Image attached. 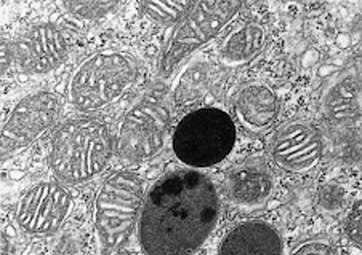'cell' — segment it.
Segmentation results:
<instances>
[{"mask_svg": "<svg viewBox=\"0 0 362 255\" xmlns=\"http://www.w3.org/2000/svg\"><path fill=\"white\" fill-rule=\"evenodd\" d=\"M226 192L229 199L238 206L257 208L271 197L273 175L263 161H245L228 173Z\"/></svg>", "mask_w": 362, "mask_h": 255, "instance_id": "obj_14", "label": "cell"}, {"mask_svg": "<svg viewBox=\"0 0 362 255\" xmlns=\"http://www.w3.org/2000/svg\"><path fill=\"white\" fill-rule=\"evenodd\" d=\"M263 45L264 30L260 24H244L229 32L228 37L223 40L220 46V59L228 66L245 64L260 53Z\"/></svg>", "mask_w": 362, "mask_h": 255, "instance_id": "obj_16", "label": "cell"}, {"mask_svg": "<svg viewBox=\"0 0 362 255\" xmlns=\"http://www.w3.org/2000/svg\"><path fill=\"white\" fill-rule=\"evenodd\" d=\"M13 59H15L13 45H10L8 42H4L2 44V74H7V70Z\"/></svg>", "mask_w": 362, "mask_h": 255, "instance_id": "obj_23", "label": "cell"}, {"mask_svg": "<svg viewBox=\"0 0 362 255\" xmlns=\"http://www.w3.org/2000/svg\"><path fill=\"white\" fill-rule=\"evenodd\" d=\"M209 66H205V63L189 66L180 77L178 87L175 88V101L178 104H191L199 96H202L209 83Z\"/></svg>", "mask_w": 362, "mask_h": 255, "instance_id": "obj_18", "label": "cell"}, {"mask_svg": "<svg viewBox=\"0 0 362 255\" xmlns=\"http://www.w3.org/2000/svg\"><path fill=\"white\" fill-rule=\"evenodd\" d=\"M112 255H125V254H112Z\"/></svg>", "mask_w": 362, "mask_h": 255, "instance_id": "obj_25", "label": "cell"}, {"mask_svg": "<svg viewBox=\"0 0 362 255\" xmlns=\"http://www.w3.org/2000/svg\"><path fill=\"white\" fill-rule=\"evenodd\" d=\"M59 7H62L66 13H69L74 18H81V20H98V18H105L111 15L114 10L119 8L117 2H111V0H101V2H96V0H86V2H59Z\"/></svg>", "mask_w": 362, "mask_h": 255, "instance_id": "obj_19", "label": "cell"}, {"mask_svg": "<svg viewBox=\"0 0 362 255\" xmlns=\"http://www.w3.org/2000/svg\"><path fill=\"white\" fill-rule=\"evenodd\" d=\"M192 7H194V2H188V0H177V2L149 0V2L141 4V11L151 23L172 26V24H180L183 21V18L189 13Z\"/></svg>", "mask_w": 362, "mask_h": 255, "instance_id": "obj_17", "label": "cell"}, {"mask_svg": "<svg viewBox=\"0 0 362 255\" xmlns=\"http://www.w3.org/2000/svg\"><path fill=\"white\" fill-rule=\"evenodd\" d=\"M71 211L72 198L64 187L40 182L23 193L16 206V217L28 233L50 235L63 227Z\"/></svg>", "mask_w": 362, "mask_h": 255, "instance_id": "obj_9", "label": "cell"}, {"mask_svg": "<svg viewBox=\"0 0 362 255\" xmlns=\"http://www.w3.org/2000/svg\"><path fill=\"white\" fill-rule=\"evenodd\" d=\"M143 184L134 173H117L101 185L95 201V227L103 251L129 244L140 220Z\"/></svg>", "mask_w": 362, "mask_h": 255, "instance_id": "obj_5", "label": "cell"}, {"mask_svg": "<svg viewBox=\"0 0 362 255\" xmlns=\"http://www.w3.org/2000/svg\"><path fill=\"white\" fill-rule=\"evenodd\" d=\"M234 112L240 125L249 131H264L274 123L277 115L274 91L264 83H249L239 91L234 99Z\"/></svg>", "mask_w": 362, "mask_h": 255, "instance_id": "obj_15", "label": "cell"}, {"mask_svg": "<svg viewBox=\"0 0 362 255\" xmlns=\"http://www.w3.org/2000/svg\"><path fill=\"white\" fill-rule=\"evenodd\" d=\"M345 190L335 182L325 184L319 192V206L324 212H330V214L341 211L345 206Z\"/></svg>", "mask_w": 362, "mask_h": 255, "instance_id": "obj_20", "label": "cell"}, {"mask_svg": "<svg viewBox=\"0 0 362 255\" xmlns=\"http://www.w3.org/2000/svg\"><path fill=\"white\" fill-rule=\"evenodd\" d=\"M324 144L317 128L305 120H293L276 131L271 145L277 166L291 173H306L321 161Z\"/></svg>", "mask_w": 362, "mask_h": 255, "instance_id": "obj_10", "label": "cell"}, {"mask_svg": "<svg viewBox=\"0 0 362 255\" xmlns=\"http://www.w3.org/2000/svg\"><path fill=\"white\" fill-rule=\"evenodd\" d=\"M170 128V108L158 94H149L120 121L117 147L127 160L144 161L164 149Z\"/></svg>", "mask_w": 362, "mask_h": 255, "instance_id": "obj_7", "label": "cell"}, {"mask_svg": "<svg viewBox=\"0 0 362 255\" xmlns=\"http://www.w3.org/2000/svg\"><path fill=\"white\" fill-rule=\"evenodd\" d=\"M221 201L214 180L197 169H177L149 188L138 220L144 255H191L218 222Z\"/></svg>", "mask_w": 362, "mask_h": 255, "instance_id": "obj_1", "label": "cell"}, {"mask_svg": "<svg viewBox=\"0 0 362 255\" xmlns=\"http://www.w3.org/2000/svg\"><path fill=\"white\" fill-rule=\"evenodd\" d=\"M2 255H8V240L5 235H2Z\"/></svg>", "mask_w": 362, "mask_h": 255, "instance_id": "obj_24", "label": "cell"}, {"mask_svg": "<svg viewBox=\"0 0 362 255\" xmlns=\"http://www.w3.org/2000/svg\"><path fill=\"white\" fill-rule=\"evenodd\" d=\"M63 111V101L55 93H35L20 101L2 132V161L5 163L28 149L35 139L57 123Z\"/></svg>", "mask_w": 362, "mask_h": 255, "instance_id": "obj_8", "label": "cell"}, {"mask_svg": "<svg viewBox=\"0 0 362 255\" xmlns=\"http://www.w3.org/2000/svg\"><path fill=\"white\" fill-rule=\"evenodd\" d=\"M136 78V66L120 51L87 58L69 83V102L79 111H100L122 98Z\"/></svg>", "mask_w": 362, "mask_h": 255, "instance_id": "obj_4", "label": "cell"}, {"mask_svg": "<svg viewBox=\"0 0 362 255\" xmlns=\"http://www.w3.org/2000/svg\"><path fill=\"white\" fill-rule=\"evenodd\" d=\"M112 154L111 132L92 118L71 120L59 128L50 145V166L66 184H86L105 171Z\"/></svg>", "mask_w": 362, "mask_h": 255, "instance_id": "obj_2", "label": "cell"}, {"mask_svg": "<svg viewBox=\"0 0 362 255\" xmlns=\"http://www.w3.org/2000/svg\"><path fill=\"white\" fill-rule=\"evenodd\" d=\"M234 144V121L216 107H202L186 113L175 126L172 137V147L178 160L197 171L220 165L231 154Z\"/></svg>", "mask_w": 362, "mask_h": 255, "instance_id": "obj_3", "label": "cell"}, {"mask_svg": "<svg viewBox=\"0 0 362 255\" xmlns=\"http://www.w3.org/2000/svg\"><path fill=\"white\" fill-rule=\"evenodd\" d=\"M218 255H282L281 235L262 220L238 223L223 238Z\"/></svg>", "mask_w": 362, "mask_h": 255, "instance_id": "obj_13", "label": "cell"}, {"mask_svg": "<svg viewBox=\"0 0 362 255\" xmlns=\"http://www.w3.org/2000/svg\"><path fill=\"white\" fill-rule=\"evenodd\" d=\"M16 64L26 74L42 75L57 69L68 56V42L62 30L48 23L24 30L13 45Z\"/></svg>", "mask_w": 362, "mask_h": 255, "instance_id": "obj_11", "label": "cell"}, {"mask_svg": "<svg viewBox=\"0 0 362 255\" xmlns=\"http://www.w3.org/2000/svg\"><path fill=\"white\" fill-rule=\"evenodd\" d=\"M291 255H334V249L322 240H311L298 244Z\"/></svg>", "mask_w": 362, "mask_h": 255, "instance_id": "obj_21", "label": "cell"}, {"mask_svg": "<svg viewBox=\"0 0 362 255\" xmlns=\"http://www.w3.org/2000/svg\"><path fill=\"white\" fill-rule=\"evenodd\" d=\"M322 115L332 130H349L359 135L361 77L356 63L337 75L325 89Z\"/></svg>", "mask_w": 362, "mask_h": 255, "instance_id": "obj_12", "label": "cell"}, {"mask_svg": "<svg viewBox=\"0 0 362 255\" xmlns=\"http://www.w3.org/2000/svg\"><path fill=\"white\" fill-rule=\"evenodd\" d=\"M243 8L240 2H197L183 18L160 58L159 72L170 77L183 61L207 45Z\"/></svg>", "mask_w": 362, "mask_h": 255, "instance_id": "obj_6", "label": "cell"}, {"mask_svg": "<svg viewBox=\"0 0 362 255\" xmlns=\"http://www.w3.org/2000/svg\"><path fill=\"white\" fill-rule=\"evenodd\" d=\"M345 232L354 244H361V201L353 204L345 223Z\"/></svg>", "mask_w": 362, "mask_h": 255, "instance_id": "obj_22", "label": "cell"}]
</instances>
